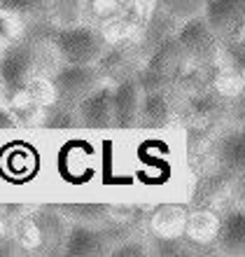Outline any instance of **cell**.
Masks as SVG:
<instances>
[{"mask_svg":"<svg viewBox=\"0 0 245 257\" xmlns=\"http://www.w3.org/2000/svg\"><path fill=\"white\" fill-rule=\"evenodd\" d=\"M45 26V24H42ZM42 26L14 42L0 54V82H3V101H12L33 82L42 80L52 61H59L56 52L42 35Z\"/></svg>","mask_w":245,"mask_h":257,"instance_id":"obj_1","label":"cell"},{"mask_svg":"<svg viewBox=\"0 0 245 257\" xmlns=\"http://www.w3.org/2000/svg\"><path fill=\"white\" fill-rule=\"evenodd\" d=\"M42 35L47 38L52 49L63 63H73V66H84V63H96L105 52L108 42L98 31L84 26H61V28H49V24L42 26Z\"/></svg>","mask_w":245,"mask_h":257,"instance_id":"obj_2","label":"cell"},{"mask_svg":"<svg viewBox=\"0 0 245 257\" xmlns=\"http://www.w3.org/2000/svg\"><path fill=\"white\" fill-rule=\"evenodd\" d=\"M189 68L187 56H184L180 42L173 38H166L152 49L150 61L145 63V68L136 75L138 84L143 91H157V89H170V84H175L184 75V70Z\"/></svg>","mask_w":245,"mask_h":257,"instance_id":"obj_3","label":"cell"},{"mask_svg":"<svg viewBox=\"0 0 245 257\" xmlns=\"http://www.w3.org/2000/svg\"><path fill=\"white\" fill-rule=\"evenodd\" d=\"M103 75L96 63H84V66H73V63H63L56 68L49 80L52 89V101L63 105V108H77V103L87 94H91L96 87L103 84Z\"/></svg>","mask_w":245,"mask_h":257,"instance_id":"obj_4","label":"cell"},{"mask_svg":"<svg viewBox=\"0 0 245 257\" xmlns=\"http://www.w3.org/2000/svg\"><path fill=\"white\" fill-rule=\"evenodd\" d=\"M124 238H129V227H117V224L112 227L110 222L101 224V227L73 224V227H68V234L63 241V252L77 257L105 255Z\"/></svg>","mask_w":245,"mask_h":257,"instance_id":"obj_5","label":"cell"},{"mask_svg":"<svg viewBox=\"0 0 245 257\" xmlns=\"http://www.w3.org/2000/svg\"><path fill=\"white\" fill-rule=\"evenodd\" d=\"M175 40L180 42L187 63L198 70H212L217 63V52H219V40L210 31V26L205 24L203 17H191V19L182 21V26L177 28Z\"/></svg>","mask_w":245,"mask_h":257,"instance_id":"obj_6","label":"cell"},{"mask_svg":"<svg viewBox=\"0 0 245 257\" xmlns=\"http://www.w3.org/2000/svg\"><path fill=\"white\" fill-rule=\"evenodd\" d=\"M203 19L217 40L226 45L243 40L245 0H205Z\"/></svg>","mask_w":245,"mask_h":257,"instance_id":"obj_7","label":"cell"},{"mask_svg":"<svg viewBox=\"0 0 245 257\" xmlns=\"http://www.w3.org/2000/svg\"><path fill=\"white\" fill-rule=\"evenodd\" d=\"M33 245L40 248L42 252H61L63 241L68 234V220L59 213V208H42L33 213V217L26 222Z\"/></svg>","mask_w":245,"mask_h":257,"instance_id":"obj_8","label":"cell"},{"mask_svg":"<svg viewBox=\"0 0 245 257\" xmlns=\"http://www.w3.org/2000/svg\"><path fill=\"white\" fill-rule=\"evenodd\" d=\"M80 126L87 128H112L115 117H112V84L103 82L91 94H87L77 103L75 108Z\"/></svg>","mask_w":245,"mask_h":257,"instance_id":"obj_9","label":"cell"},{"mask_svg":"<svg viewBox=\"0 0 245 257\" xmlns=\"http://www.w3.org/2000/svg\"><path fill=\"white\" fill-rule=\"evenodd\" d=\"M143 89L138 84L136 75L112 84V117H115L117 128H131L136 126L138 119V103H140Z\"/></svg>","mask_w":245,"mask_h":257,"instance_id":"obj_10","label":"cell"},{"mask_svg":"<svg viewBox=\"0 0 245 257\" xmlns=\"http://www.w3.org/2000/svg\"><path fill=\"white\" fill-rule=\"evenodd\" d=\"M170 119H173V101L168 96V89H157V91H143L140 94L136 126L161 128Z\"/></svg>","mask_w":245,"mask_h":257,"instance_id":"obj_11","label":"cell"},{"mask_svg":"<svg viewBox=\"0 0 245 257\" xmlns=\"http://www.w3.org/2000/svg\"><path fill=\"white\" fill-rule=\"evenodd\" d=\"M215 243L219 250L231 252V255H243L245 252V215L243 210H229L224 217H219Z\"/></svg>","mask_w":245,"mask_h":257,"instance_id":"obj_12","label":"cell"},{"mask_svg":"<svg viewBox=\"0 0 245 257\" xmlns=\"http://www.w3.org/2000/svg\"><path fill=\"white\" fill-rule=\"evenodd\" d=\"M187 112L191 115V119H196L201 124L215 122L226 112V98L217 91H208L203 87L187 98Z\"/></svg>","mask_w":245,"mask_h":257,"instance_id":"obj_13","label":"cell"},{"mask_svg":"<svg viewBox=\"0 0 245 257\" xmlns=\"http://www.w3.org/2000/svg\"><path fill=\"white\" fill-rule=\"evenodd\" d=\"M217 222H219V217L215 215V213H210V210H194V213H187L182 234L189 238L194 245L205 248L208 243H215Z\"/></svg>","mask_w":245,"mask_h":257,"instance_id":"obj_14","label":"cell"},{"mask_svg":"<svg viewBox=\"0 0 245 257\" xmlns=\"http://www.w3.org/2000/svg\"><path fill=\"white\" fill-rule=\"evenodd\" d=\"M0 14L28 21L31 26H42L52 17L49 0H0Z\"/></svg>","mask_w":245,"mask_h":257,"instance_id":"obj_15","label":"cell"},{"mask_svg":"<svg viewBox=\"0 0 245 257\" xmlns=\"http://www.w3.org/2000/svg\"><path fill=\"white\" fill-rule=\"evenodd\" d=\"M184 220L187 213L180 206H159L150 217L152 231L157 236H180L184 231Z\"/></svg>","mask_w":245,"mask_h":257,"instance_id":"obj_16","label":"cell"},{"mask_svg":"<svg viewBox=\"0 0 245 257\" xmlns=\"http://www.w3.org/2000/svg\"><path fill=\"white\" fill-rule=\"evenodd\" d=\"M61 215L66 220H75V224H91V227H101V224L112 220V213H108V206H94V203H70V206H59Z\"/></svg>","mask_w":245,"mask_h":257,"instance_id":"obj_17","label":"cell"},{"mask_svg":"<svg viewBox=\"0 0 245 257\" xmlns=\"http://www.w3.org/2000/svg\"><path fill=\"white\" fill-rule=\"evenodd\" d=\"M159 7L166 14H170L177 24H182V21L203 12L205 0H159Z\"/></svg>","mask_w":245,"mask_h":257,"instance_id":"obj_18","label":"cell"},{"mask_svg":"<svg viewBox=\"0 0 245 257\" xmlns=\"http://www.w3.org/2000/svg\"><path fill=\"white\" fill-rule=\"evenodd\" d=\"M49 10L63 26H70L80 17V0H49Z\"/></svg>","mask_w":245,"mask_h":257,"instance_id":"obj_19","label":"cell"},{"mask_svg":"<svg viewBox=\"0 0 245 257\" xmlns=\"http://www.w3.org/2000/svg\"><path fill=\"white\" fill-rule=\"evenodd\" d=\"M150 252V248L143 243V241H133V238H124L110 250V255L115 257H143Z\"/></svg>","mask_w":245,"mask_h":257,"instance_id":"obj_20","label":"cell"},{"mask_svg":"<svg viewBox=\"0 0 245 257\" xmlns=\"http://www.w3.org/2000/svg\"><path fill=\"white\" fill-rule=\"evenodd\" d=\"M17 117L12 115V110L10 108H3V103H0V128H12L17 126Z\"/></svg>","mask_w":245,"mask_h":257,"instance_id":"obj_21","label":"cell"},{"mask_svg":"<svg viewBox=\"0 0 245 257\" xmlns=\"http://www.w3.org/2000/svg\"><path fill=\"white\" fill-rule=\"evenodd\" d=\"M0 103H3V82H0Z\"/></svg>","mask_w":245,"mask_h":257,"instance_id":"obj_22","label":"cell"}]
</instances>
